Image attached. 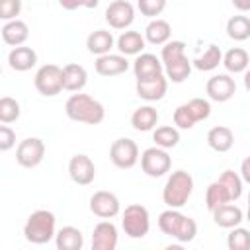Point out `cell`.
<instances>
[{
    "mask_svg": "<svg viewBox=\"0 0 250 250\" xmlns=\"http://www.w3.org/2000/svg\"><path fill=\"white\" fill-rule=\"evenodd\" d=\"M64 111L68 115V119L78 121V123H88V125H98L104 121L105 117V109L104 105L94 100L88 94H72L66 104H64Z\"/></svg>",
    "mask_w": 250,
    "mask_h": 250,
    "instance_id": "1",
    "label": "cell"
},
{
    "mask_svg": "<svg viewBox=\"0 0 250 250\" xmlns=\"http://www.w3.org/2000/svg\"><path fill=\"white\" fill-rule=\"evenodd\" d=\"M158 229L164 234L176 238L178 242H191L197 234V223L191 217H188V215H184V213H180L178 209H172V207L160 213Z\"/></svg>",
    "mask_w": 250,
    "mask_h": 250,
    "instance_id": "2",
    "label": "cell"
},
{
    "mask_svg": "<svg viewBox=\"0 0 250 250\" xmlns=\"http://www.w3.org/2000/svg\"><path fill=\"white\" fill-rule=\"evenodd\" d=\"M193 191V178L189 172L186 170H176L168 176L164 189H162V201L172 207V209H180L188 203L189 195Z\"/></svg>",
    "mask_w": 250,
    "mask_h": 250,
    "instance_id": "3",
    "label": "cell"
},
{
    "mask_svg": "<svg viewBox=\"0 0 250 250\" xmlns=\"http://www.w3.org/2000/svg\"><path fill=\"white\" fill-rule=\"evenodd\" d=\"M55 225H57V219H55V215L51 211L37 209L25 221V225H23V236L31 244H47L49 240H53L57 236Z\"/></svg>",
    "mask_w": 250,
    "mask_h": 250,
    "instance_id": "4",
    "label": "cell"
},
{
    "mask_svg": "<svg viewBox=\"0 0 250 250\" xmlns=\"http://www.w3.org/2000/svg\"><path fill=\"white\" fill-rule=\"evenodd\" d=\"M121 227H123V230L129 238L146 236L148 229H150V217H148L146 207H143L139 203L127 205L125 211H123V217H121Z\"/></svg>",
    "mask_w": 250,
    "mask_h": 250,
    "instance_id": "5",
    "label": "cell"
},
{
    "mask_svg": "<svg viewBox=\"0 0 250 250\" xmlns=\"http://www.w3.org/2000/svg\"><path fill=\"white\" fill-rule=\"evenodd\" d=\"M35 88L43 96H57L64 90L62 86V68L57 64H43L35 72Z\"/></svg>",
    "mask_w": 250,
    "mask_h": 250,
    "instance_id": "6",
    "label": "cell"
},
{
    "mask_svg": "<svg viewBox=\"0 0 250 250\" xmlns=\"http://www.w3.org/2000/svg\"><path fill=\"white\" fill-rule=\"evenodd\" d=\"M141 168L150 178H160L172 168V158L166 152V148L150 146L141 154Z\"/></svg>",
    "mask_w": 250,
    "mask_h": 250,
    "instance_id": "7",
    "label": "cell"
},
{
    "mask_svg": "<svg viewBox=\"0 0 250 250\" xmlns=\"http://www.w3.org/2000/svg\"><path fill=\"white\" fill-rule=\"evenodd\" d=\"M109 158L117 168L129 170L139 162V146L133 139H127V137L115 139L109 146Z\"/></svg>",
    "mask_w": 250,
    "mask_h": 250,
    "instance_id": "8",
    "label": "cell"
},
{
    "mask_svg": "<svg viewBox=\"0 0 250 250\" xmlns=\"http://www.w3.org/2000/svg\"><path fill=\"white\" fill-rule=\"evenodd\" d=\"M45 156V143L37 137L23 139L16 148V162L23 168H35Z\"/></svg>",
    "mask_w": 250,
    "mask_h": 250,
    "instance_id": "9",
    "label": "cell"
},
{
    "mask_svg": "<svg viewBox=\"0 0 250 250\" xmlns=\"http://www.w3.org/2000/svg\"><path fill=\"white\" fill-rule=\"evenodd\" d=\"M105 21L113 29H125L135 21V8L127 0H113L105 10Z\"/></svg>",
    "mask_w": 250,
    "mask_h": 250,
    "instance_id": "10",
    "label": "cell"
},
{
    "mask_svg": "<svg viewBox=\"0 0 250 250\" xmlns=\"http://www.w3.org/2000/svg\"><path fill=\"white\" fill-rule=\"evenodd\" d=\"M68 176L78 186H88L96 178V166L88 154H74L68 160Z\"/></svg>",
    "mask_w": 250,
    "mask_h": 250,
    "instance_id": "11",
    "label": "cell"
},
{
    "mask_svg": "<svg viewBox=\"0 0 250 250\" xmlns=\"http://www.w3.org/2000/svg\"><path fill=\"white\" fill-rule=\"evenodd\" d=\"M121 209V203H119V197L111 191H96L92 197H90V211L100 217V219H113Z\"/></svg>",
    "mask_w": 250,
    "mask_h": 250,
    "instance_id": "12",
    "label": "cell"
},
{
    "mask_svg": "<svg viewBox=\"0 0 250 250\" xmlns=\"http://www.w3.org/2000/svg\"><path fill=\"white\" fill-rule=\"evenodd\" d=\"M205 92L213 102H229L236 92V82L229 74H215L207 80Z\"/></svg>",
    "mask_w": 250,
    "mask_h": 250,
    "instance_id": "13",
    "label": "cell"
},
{
    "mask_svg": "<svg viewBox=\"0 0 250 250\" xmlns=\"http://www.w3.org/2000/svg\"><path fill=\"white\" fill-rule=\"evenodd\" d=\"M137 96L146 100V102H158L166 96V90H168V78L164 74H156V76H150V78H145V80H137Z\"/></svg>",
    "mask_w": 250,
    "mask_h": 250,
    "instance_id": "14",
    "label": "cell"
},
{
    "mask_svg": "<svg viewBox=\"0 0 250 250\" xmlns=\"http://www.w3.org/2000/svg\"><path fill=\"white\" fill-rule=\"evenodd\" d=\"M117 246V229L111 221H102L94 227L92 248L94 250H115Z\"/></svg>",
    "mask_w": 250,
    "mask_h": 250,
    "instance_id": "15",
    "label": "cell"
},
{
    "mask_svg": "<svg viewBox=\"0 0 250 250\" xmlns=\"http://www.w3.org/2000/svg\"><path fill=\"white\" fill-rule=\"evenodd\" d=\"M162 70H164L162 59H158L152 53H141V55H137V59L133 62V72H135L137 80H145V78L162 74Z\"/></svg>",
    "mask_w": 250,
    "mask_h": 250,
    "instance_id": "16",
    "label": "cell"
},
{
    "mask_svg": "<svg viewBox=\"0 0 250 250\" xmlns=\"http://www.w3.org/2000/svg\"><path fill=\"white\" fill-rule=\"evenodd\" d=\"M96 72L100 76H119L123 72H127L129 68V61L125 55H100L96 59Z\"/></svg>",
    "mask_w": 250,
    "mask_h": 250,
    "instance_id": "17",
    "label": "cell"
},
{
    "mask_svg": "<svg viewBox=\"0 0 250 250\" xmlns=\"http://www.w3.org/2000/svg\"><path fill=\"white\" fill-rule=\"evenodd\" d=\"M8 64H10L12 70L25 72V70H29L37 64V53L31 47H23V45L14 47L8 53Z\"/></svg>",
    "mask_w": 250,
    "mask_h": 250,
    "instance_id": "18",
    "label": "cell"
},
{
    "mask_svg": "<svg viewBox=\"0 0 250 250\" xmlns=\"http://www.w3.org/2000/svg\"><path fill=\"white\" fill-rule=\"evenodd\" d=\"M88 82V72L78 62H68L62 66V86L68 92H80Z\"/></svg>",
    "mask_w": 250,
    "mask_h": 250,
    "instance_id": "19",
    "label": "cell"
},
{
    "mask_svg": "<svg viewBox=\"0 0 250 250\" xmlns=\"http://www.w3.org/2000/svg\"><path fill=\"white\" fill-rule=\"evenodd\" d=\"M2 41L6 45H12V47H20L27 41L29 37V27L25 21L21 20H10L2 25Z\"/></svg>",
    "mask_w": 250,
    "mask_h": 250,
    "instance_id": "20",
    "label": "cell"
},
{
    "mask_svg": "<svg viewBox=\"0 0 250 250\" xmlns=\"http://www.w3.org/2000/svg\"><path fill=\"white\" fill-rule=\"evenodd\" d=\"M207 145L215 152H227V150H230L232 145H234V133H232V129H229L225 125H217V127L209 129V133H207Z\"/></svg>",
    "mask_w": 250,
    "mask_h": 250,
    "instance_id": "21",
    "label": "cell"
},
{
    "mask_svg": "<svg viewBox=\"0 0 250 250\" xmlns=\"http://www.w3.org/2000/svg\"><path fill=\"white\" fill-rule=\"evenodd\" d=\"M213 221H215V225H219L223 229H234L244 221V215H242L240 207H236L232 203H225L213 211Z\"/></svg>",
    "mask_w": 250,
    "mask_h": 250,
    "instance_id": "22",
    "label": "cell"
},
{
    "mask_svg": "<svg viewBox=\"0 0 250 250\" xmlns=\"http://www.w3.org/2000/svg\"><path fill=\"white\" fill-rule=\"evenodd\" d=\"M86 47L92 55H107L113 47V35L107 29H96L86 37Z\"/></svg>",
    "mask_w": 250,
    "mask_h": 250,
    "instance_id": "23",
    "label": "cell"
},
{
    "mask_svg": "<svg viewBox=\"0 0 250 250\" xmlns=\"http://www.w3.org/2000/svg\"><path fill=\"white\" fill-rule=\"evenodd\" d=\"M170 35H172L170 23L166 20H160V18H154L145 27V39L148 43H152V45H164V43H168Z\"/></svg>",
    "mask_w": 250,
    "mask_h": 250,
    "instance_id": "24",
    "label": "cell"
},
{
    "mask_svg": "<svg viewBox=\"0 0 250 250\" xmlns=\"http://www.w3.org/2000/svg\"><path fill=\"white\" fill-rule=\"evenodd\" d=\"M156 123H158V111H156L152 105H141V107H137V109L133 111V115H131V125H133V129L143 131V133L154 129Z\"/></svg>",
    "mask_w": 250,
    "mask_h": 250,
    "instance_id": "25",
    "label": "cell"
},
{
    "mask_svg": "<svg viewBox=\"0 0 250 250\" xmlns=\"http://www.w3.org/2000/svg\"><path fill=\"white\" fill-rule=\"evenodd\" d=\"M55 244L59 250H80L84 246V236L76 227H62L55 236Z\"/></svg>",
    "mask_w": 250,
    "mask_h": 250,
    "instance_id": "26",
    "label": "cell"
},
{
    "mask_svg": "<svg viewBox=\"0 0 250 250\" xmlns=\"http://www.w3.org/2000/svg\"><path fill=\"white\" fill-rule=\"evenodd\" d=\"M145 37L139 31H123L117 37V49L121 55H141V51L145 49Z\"/></svg>",
    "mask_w": 250,
    "mask_h": 250,
    "instance_id": "27",
    "label": "cell"
},
{
    "mask_svg": "<svg viewBox=\"0 0 250 250\" xmlns=\"http://www.w3.org/2000/svg\"><path fill=\"white\" fill-rule=\"evenodd\" d=\"M223 64L229 72H234V74L246 72V68L250 64V57L242 47H232L223 55Z\"/></svg>",
    "mask_w": 250,
    "mask_h": 250,
    "instance_id": "28",
    "label": "cell"
},
{
    "mask_svg": "<svg viewBox=\"0 0 250 250\" xmlns=\"http://www.w3.org/2000/svg\"><path fill=\"white\" fill-rule=\"evenodd\" d=\"M191 66H193L191 61H189L186 55H182V57H178V59L166 62V64H164V72H166V78H168V80L180 84V82H184V80L189 76Z\"/></svg>",
    "mask_w": 250,
    "mask_h": 250,
    "instance_id": "29",
    "label": "cell"
},
{
    "mask_svg": "<svg viewBox=\"0 0 250 250\" xmlns=\"http://www.w3.org/2000/svg\"><path fill=\"white\" fill-rule=\"evenodd\" d=\"M191 64L197 70H203V72L215 70L219 64H223V53H221V49L217 45H209L201 57H197V59L191 61Z\"/></svg>",
    "mask_w": 250,
    "mask_h": 250,
    "instance_id": "30",
    "label": "cell"
},
{
    "mask_svg": "<svg viewBox=\"0 0 250 250\" xmlns=\"http://www.w3.org/2000/svg\"><path fill=\"white\" fill-rule=\"evenodd\" d=\"M205 203H207V209L213 213L215 209H219L221 205L225 203H230V195L227 191V188L217 180L213 184H209L207 191H205Z\"/></svg>",
    "mask_w": 250,
    "mask_h": 250,
    "instance_id": "31",
    "label": "cell"
},
{
    "mask_svg": "<svg viewBox=\"0 0 250 250\" xmlns=\"http://www.w3.org/2000/svg\"><path fill=\"white\" fill-rule=\"evenodd\" d=\"M227 35L234 41L250 39V18L248 16H232L227 21Z\"/></svg>",
    "mask_w": 250,
    "mask_h": 250,
    "instance_id": "32",
    "label": "cell"
},
{
    "mask_svg": "<svg viewBox=\"0 0 250 250\" xmlns=\"http://www.w3.org/2000/svg\"><path fill=\"white\" fill-rule=\"evenodd\" d=\"M152 141L156 143V146L160 148H174L178 143H180V131L172 125H162V127H156L154 133H152Z\"/></svg>",
    "mask_w": 250,
    "mask_h": 250,
    "instance_id": "33",
    "label": "cell"
},
{
    "mask_svg": "<svg viewBox=\"0 0 250 250\" xmlns=\"http://www.w3.org/2000/svg\"><path fill=\"white\" fill-rule=\"evenodd\" d=\"M219 182L227 188L229 195H230V201H236L240 195H242V176H238L236 172L232 170H225L221 176H219Z\"/></svg>",
    "mask_w": 250,
    "mask_h": 250,
    "instance_id": "34",
    "label": "cell"
},
{
    "mask_svg": "<svg viewBox=\"0 0 250 250\" xmlns=\"http://www.w3.org/2000/svg\"><path fill=\"white\" fill-rule=\"evenodd\" d=\"M229 250H250V230L242 227H234L227 236Z\"/></svg>",
    "mask_w": 250,
    "mask_h": 250,
    "instance_id": "35",
    "label": "cell"
},
{
    "mask_svg": "<svg viewBox=\"0 0 250 250\" xmlns=\"http://www.w3.org/2000/svg\"><path fill=\"white\" fill-rule=\"evenodd\" d=\"M20 113H21V109H20L18 100H14L10 96H2L0 98V121L2 123L8 125V123L16 121L20 117Z\"/></svg>",
    "mask_w": 250,
    "mask_h": 250,
    "instance_id": "36",
    "label": "cell"
},
{
    "mask_svg": "<svg viewBox=\"0 0 250 250\" xmlns=\"http://www.w3.org/2000/svg\"><path fill=\"white\" fill-rule=\"evenodd\" d=\"M195 123H197V121H195V117L191 115L188 104H182V105L176 107V111H174V125H176L178 129H191Z\"/></svg>",
    "mask_w": 250,
    "mask_h": 250,
    "instance_id": "37",
    "label": "cell"
},
{
    "mask_svg": "<svg viewBox=\"0 0 250 250\" xmlns=\"http://www.w3.org/2000/svg\"><path fill=\"white\" fill-rule=\"evenodd\" d=\"M137 8L141 10L143 16L146 18H156L164 12L166 0H137Z\"/></svg>",
    "mask_w": 250,
    "mask_h": 250,
    "instance_id": "38",
    "label": "cell"
},
{
    "mask_svg": "<svg viewBox=\"0 0 250 250\" xmlns=\"http://www.w3.org/2000/svg\"><path fill=\"white\" fill-rule=\"evenodd\" d=\"M184 51H186V43H184V41H168V43H164V47H162L160 59H162V62L166 64V62H170V61H174V59L186 55Z\"/></svg>",
    "mask_w": 250,
    "mask_h": 250,
    "instance_id": "39",
    "label": "cell"
},
{
    "mask_svg": "<svg viewBox=\"0 0 250 250\" xmlns=\"http://www.w3.org/2000/svg\"><path fill=\"white\" fill-rule=\"evenodd\" d=\"M188 105H189V111L195 117V121H203L211 115V104L203 98H193L188 102Z\"/></svg>",
    "mask_w": 250,
    "mask_h": 250,
    "instance_id": "40",
    "label": "cell"
},
{
    "mask_svg": "<svg viewBox=\"0 0 250 250\" xmlns=\"http://www.w3.org/2000/svg\"><path fill=\"white\" fill-rule=\"evenodd\" d=\"M21 12V0H0V20H18Z\"/></svg>",
    "mask_w": 250,
    "mask_h": 250,
    "instance_id": "41",
    "label": "cell"
},
{
    "mask_svg": "<svg viewBox=\"0 0 250 250\" xmlns=\"http://www.w3.org/2000/svg\"><path fill=\"white\" fill-rule=\"evenodd\" d=\"M14 145H16V133H14V129H10L6 123H2L0 125V150L6 152Z\"/></svg>",
    "mask_w": 250,
    "mask_h": 250,
    "instance_id": "42",
    "label": "cell"
},
{
    "mask_svg": "<svg viewBox=\"0 0 250 250\" xmlns=\"http://www.w3.org/2000/svg\"><path fill=\"white\" fill-rule=\"evenodd\" d=\"M59 4L64 10H76V8H96L98 0H59Z\"/></svg>",
    "mask_w": 250,
    "mask_h": 250,
    "instance_id": "43",
    "label": "cell"
},
{
    "mask_svg": "<svg viewBox=\"0 0 250 250\" xmlns=\"http://www.w3.org/2000/svg\"><path fill=\"white\" fill-rule=\"evenodd\" d=\"M240 176H242V180L246 184H250V156H246L242 160V164H240Z\"/></svg>",
    "mask_w": 250,
    "mask_h": 250,
    "instance_id": "44",
    "label": "cell"
},
{
    "mask_svg": "<svg viewBox=\"0 0 250 250\" xmlns=\"http://www.w3.org/2000/svg\"><path fill=\"white\" fill-rule=\"evenodd\" d=\"M232 6L240 12H250V0H230Z\"/></svg>",
    "mask_w": 250,
    "mask_h": 250,
    "instance_id": "45",
    "label": "cell"
},
{
    "mask_svg": "<svg viewBox=\"0 0 250 250\" xmlns=\"http://www.w3.org/2000/svg\"><path fill=\"white\" fill-rule=\"evenodd\" d=\"M244 88L250 92V68H246V72H244Z\"/></svg>",
    "mask_w": 250,
    "mask_h": 250,
    "instance_id": "46",
    "label": "cell"
},
{
    "mask_svg": "<svg viewBox=\"0 0 250 250\" xmlns=\"http://www.w3.org/2000/svg\"><path fill=\"white\" fill-rule=\"evenodd\" d=\"M246 221L250 223V205H248V211H246Z\"/></svg>",
    "mask_w": 250,
    "mask_h": 250,
    "instance_id": "47",
    "label": "cell"
},
{
    "mask_svg": "<svg viewBox=\"0 0 250 250\" xmlns=\"http://www.w3.org/2000/svg\"><path fill=\"white\" fill-rule=\"evenodd\" d=\"M248 205H250V195H248Z\"/></svg>",
    "mask_w": 250,
    "mask_h": 250,
    "instance_id": "48",
    "label": "cell"
}]
</instances>
